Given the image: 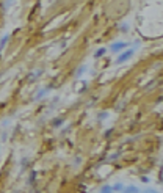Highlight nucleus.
Segmentation results:
<instances>
[{"mask_svg": "<svg viewBox=\"0 0 163 193\" xmlns=\"http://www.w3.org/2000/svg\"><path fill=\"white\" fill-rule=\"evenodd\" d=\"M101 193H114V191L111 190V185H104L101 188Z\"/></svg>", "mask_w": 163, "mask_h": 193, "instance_id": "5", "label": "nucleus"}, {"mask_svg": "<svg viewBox=\"0 0 163 193\" xmlns=\"http://www.w3.org/2000/svg\"><path fill=\"white\" fill-rule=\"evenodd\" d=\"M104 118H108V113H101L99 115V119H104Z\"/></svg>", "mask_w": 163, "mask_h": 193, "instance_id": "10", "label": "nucleus"}, {"mask_svg": "<svg viewBox=\"0 0 163 193\" xmlns=\"http://www.w3.org/2000/svg\"><path fill=\"white\" fill-rule=\"evenodd\" d=\"M122 193H139V188L136 185H129V187H124Z\"/></svg>", "mask_w": 163, "mask_h": 193, "instance_id": "3", "label": "nucleus"}, {"mask_svg": "<svg viewBox=\"0 0 163 193\" xmlns=\"http://www.w3.org/2000/svg\"><path fill=\"white\" fill-rule=\"evenodd\" d=\"M111 190H113L114 193L122 191V190H124V185H122V184H114V185H111Z\"/></svg>", "mask_w": 163, "mask_h": 193, "instance_id": "4", "label": "nucleus"}, {"mask_svg": "<svg viewBox=\"0 0 163 193\" xmlns=\"http://www.w3.org/2000/svg\"><path fill=\"white\" fill-rule=\"evenodd\" d=\"M141 193H154V190H151V188H149V190H144V191H141Z\"/></svg>", "mask_w": 163, "mask_h": 193, "instance_id": "12", "label": "nucleus"}, {"mask_svg": "<svg viewBox=\"0 0 163 193\" xmlns=\"http://www.w3.org/2000/svg\"><path fill=\"white\" fill-rule=\"evenodd\" d=\"M154 193H158V191H155V190H154Z\"/></svg>", "mask_w": 163, "mask_h": 193, "instance_id": "13", "label": "nucleus"}, {"mask_svg": "<svg viewBox=\"0 0 163 193\" xmlns=\"http://www.w3.org/2000/svg\"><path fill=\"white\" fill-rule=\"evenodd\" d=\"M61 123H63V119H57L54 124H55V126H61Z\"/></svg>", "mask_w": 163, "mask_h": 193, "instance_id": "11", "label": "nucleus"}, {"mask_svg": "<svg viewBox=\"0 0 163 193\" xmlns=\"http://www.w3.org/2000/svg\"><path fill=\"white\" fill-rule=\"evenodd\" d=\"M85 71H86V66H80V68H79V71H77V74H75V76H77V77H80V76H82V72H85Z\"/></svg>", "mask_w": 163, "mask_h": 193, "instance_id": "8", "label": "nucleus"}, {"mask_svg": "<svg viewBox=\"0 0 163 193\" xmlns=\"http://www.w3.org/2000/svg\"><path fill=\"white\" fill-rule=\"evenodd\" d=\"M127 46H129L127 42H124V41H118V42H113V44L110 46V50H111V52H121V50L126 49Z\"/></svg>", "mask_w": 163, "mask_h": 193, "instance_id": "2", "label": "nucleus"}, {"mask_svg": "<svg viewBox=\"0 0 163 193\" xmlns=\"http://www.w3.org/2000/svg\"><path fill=\"white\" fill-rule=\"evenodd\" d=\"M105 52H107V49H105V47H101V49H99V50L94 54V57H96V58H101V57H102Z\"/></svg>", "mask_w": 163, "mask_h": 193, "instance_id": "6", "label": "nucleus"}, {"mask_svg": "<svg viewBox=\"0 0 163 193\" xmlns=\"http://www.w3.org/2000/svg\"><path fill=\"white\" fill-rule=\"evenodd\" d=\"M133 52H135V49H129V50H126V52H122L121 55H119V58L116 60V64H121V63H126L132 55H133Z\"/></svg>", "mask_w": 163, "mask_h": 193, "instance_id": "1", "label": "nucleus"}, {"mask_svg": "<svg viewBox=\"0 0 163 193\" xmlns=\"http://www.w3.org/2000/svg\"><path fill=\"white\" fill-rule=\"evenodd\" d=\"M13 3V0H5V3H3V8H8L10 5Z\"/></svg>", "mask_w": 163, "mask_h": 193, "instance_id": "9", "label": "nucleus"}, {"mask_svg": "<svg viewBox=\"0 0 163 193\" xmlns=\"http://www.w3.org/2000/svg\"><path fill=\"white\" fill-rule=\"evenodd\" d=\"M8 38H10L8 35H5V36L2 38V41H0V50H2V49H3V47H5V44H6V41H8Z\"/></svg>", "mask_w": 163, "mask_h": 193, "instance_id": "7", "label": "nucleus"}]
</instances>
